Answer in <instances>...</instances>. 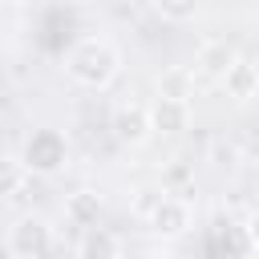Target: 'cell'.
<instances>
[{
	"label": "cell",
	"instance_id": "obj_1",
	"mask_svg": "<svg viewBox=\"0 0 259 259\" xmlns=\"http://www.w3.org/2000/svg\"><path fill=\"white\" fill-rule=\"evenodd\" d=\"M121 49L105 36H85L65 53V73L81 89H109L121 77Z\"/></svg>",
	"mask_w": 259,
	"mask_h": 259
},
{
	"label": "cell",
	"instance_id": "obj_10",
	"mask_svg": "<svg viewBox=\"0 0 259 259\" xmlns=\"http://www.w3.org/2000/svg\"><path fill=\"white\" fill-rule=\"evenodd\" d=\"M101 206H105L101 190L81 186V190H73V194L65 198V219H69L73 227H89V223H97V219H101Z\"/></svg>",
	"mask_w": 259,
	"mask_h": 259
},
{
	"label": "cell",
	"instance_id": "obj_4",
	"mask_svg": "<svg viewBox=\"0 0 259 259\" xmlns=\"http://www.w3.org/2000/svg\"><path fill=\"white\" fill-rule=\"evenodd\" d=\"M146 227L150 235L158 239H182L190 227H194V206L182 198V194H158V202L146 210Z\"/></svg>",
	"mask_w": 259,
	"mask_h": 259
},
{
	"label": "cell",
	"instance_id": "obj_13",
	"mask_svg": "<svg viewBox=\"0 0 259 259\" xmlns=\"http://www.w3.org/2000/svg\"><path fill=\"white\" fill-rule=\"evenodd\" d=\"M150 8H154L166 24H186V20L198 16L202 0H150Z\"/></svg>",
	"mask_w": 259,
	"mask_h": 259
},
{
	"label": "cell",
	"instance_id": "obj_5",
	"mask_svg": "<svg viewBox=\"0 0 259 259\" xmlns=\"http://www.w3.org/2000/svg\"><path fill=\"white\" fill-rule=\"evenodd\" d=\"M109 134H113V142H121V146H146L150 138H154V130H150V105H142V101H121V105H113V113H109Z\"/></svg>",
	"mask_w": 259,
	"mask_h": 259
},
{
	"label": "cell",
	"instance_id": "obj_2",
	"mask_svg": "<svg viewBox=\"0 0 259 259\" xmlns=\"http://www.w3.org/2000/svg\"><path fill=\"white\" fill-rule=\"evenodd\" d=\"M69 158H73L69 138H65L61 130H53V125L32 130V134L24 138V150H20L24 170L36 174V178H57V174H65V170H69Z\"/></svg>",
	"mask_w": 259,
	"mask_h": 259
},
{
	"label": "cell",
	"instance_id": "obj_9",
	"mask_svg": "<svg viewBox=\"0 0 259 259\" xmlns=\"http://www.w3.org/2000/svg\"><path fill=\"white\" fill-rule=\"evenodd\" d=\"M154 89H158V97H166V101H190V97H194V69H190V65H166V69L154 77Z\"/></svg>",
	"mask_w": 259,
	"mask_h": 259
},
{
	"label": "cell",
	"instance_id": "obj_16",
	"mask_svg": "<svg viewBox=\"0 0 259 259\" xmlns=\"http://www.w3.org/2000/svg\"><path fill=\"white\" fill-rule=\"evenodd\" d=\"M69 4H73V0H69Z\"/></svg>",
	"mask_w": 259,
	"mask_h": 259
},
{
	"label": "cell",
	"instance_id": "obj_7",
	"mask_svg": "<svg viewBox=\"0 0 259 259\" xmlns=\"http://www.w3.org/2000/svg\"><path fill=\"white\" fill-rule=\"evenodd\" d=\"M77 259H121V235L101 227V223H89L81 227L77 235Z\"/></svg>",
	"mask_w": 259,
	"mask_h": 259
},
{
	"label": "cell",
	"instance_id": "obj_8",
	"mask_svg": "<svg viewBox=\"0 0 259 259\" xmlns=\"http://www.w3.org/2000/svg\"><path fill=\"white\" fill-rule=\"evenodd\" d=\"M150 130L162 134V138H178L190 130V101H166L158 97L150 105Z\"/></svg>",
	"mask_w": 259,
	"mask_h": 259
},
{
	"label": "cell",
	"instance_id": "obj_12",
	"mask_svg": "<svg viewBox=\"0 0 259 259\" xmlns=\"http://www.w3.org/2000/svg\"><path fill=\"white\" fill-rule=\"evenodd\" d=\"M24 182H28L24 162L12 158V154H0V198H16L24 190Z\"/></svg>",
	"mask_w": 259,
	"mask_h": 259
},
{
	"label": "cell",
	"instance_id": "obj_14",
	"mask_svg": "<svg viewBox=\"0 0 259 259\" xmlns=\"http://www.w3.org/2000/svg\"><path fill=\"white\" fill-rule=\"evenodd\" d=\"M206 162H210L214 170H227V174H231V170L239 166V146H235L231 138H214L210 150H206Z\"/></svg>",
	"mask_w": 259,
	"mask_h": 259
},
{
	"label": "cell",
	"instance_id": "obj_11",
	"mask_svg": "<svg viewBox=\"0 0 259 259\" xmlns=\"http://www.w3.org/2000/svg\"><path fill=\"white\" fill-rule=\"evenodd\" d=\"M239 57V49L231 45V40H206L202 49H198V57H194V73H202V77H223V69L231 65Z\"/></svg>",
	"mask_w": 259,
	"mask_h": 259
},
{
	"label": "cell",
	"instance_id": "obj_6",
	"mask_svg": "<svg viewBox=\"0 0 259 259\" xmlns=\"http://www.w3.org/2000/svg\"><path fill=\"white\" fill-rule=\"evenodd\" d=\"M223 89H227V97L235 101V105H247V101H255V93H259V69H255V61L251 57H235L227 69H223Z\"/></svg>",
	"mask_w": 259,
	"mask_h": 259
},
{
	"label": "cell",
	"instance_id": "obj_15",
	"mask_svg": "<svg viewBox=\"0 0 259 259\" xmlns=\"http://www.w3.org/2000/svg\"><path fill=\"white\" fill-rule=\"evenodd\" d=\"M158 194H162L158 186H142V190H138V198H134V210H138V219H146V210L158 202Z\"/></svg>",
	"mask_w": 259,
	"mask_h": 259
},
{
	"label": "cell",
	"instance_id": "obj_3",
	"mask_svg": "<svg viewBox=\"0 0 259 259\" xmlns=\"http://www.w3.org/2000/svg\"><path fill=\"white\" fill-rule=\"evenodd\" d=\"M4 243H8L12 259H45L53 251V223L45 214H36V210H24V214H16L8 223Z\"/></svg>",
	"mask_w": 259,
	"mask_h": 259
}]
</instances>
